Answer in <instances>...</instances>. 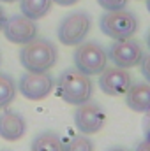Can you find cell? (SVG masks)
Returning <instances> with one entry per match:
<instances>
[{
    "label": "cell",
    "instance_id": "obj_12",
    "mask_svg": "<svg viewBox=\"0 0 150 151\" xmlns=\"http://www.w3.org/2000/svg\"><path fill=\"white\" fill-rule=\"evenodd\" d=\"M125 106L134 113L150 111V83H134L124 93Z\"/></svg>",
    "mask_w": 150,
    "mask_h": 151
},
{
    "label": "cell",
    "instance_id": "obj_7",
    "mask_svg": "<svg viewBox=\"0 0 150 151\" xmlns=\"http://www.w3.org/2000/svg\"><path fill=\"white\" fill-rule=\"evenodd\" d=\"M18 91L28 100H42L46 99L53 88L55 79L50 72H25L18 81Z\"/></svg>",
    "mask_w": 150,
    "mask_h": 151
},
{
    "label": "cell",
    "instance_id": "obj_22",
    "mask_svg": "<svg viewBox=\"0 0 150 151\" xmlns=\"http://www.w3.org/2000/svg\"><path fill=\"white\" fill-rule=\"evenodd\" d=\"M0 2H4V4H14V2H18V0H0Z\"/></svg>",
    "mask_w": 150,
    "mask_h": 151
},
{
    "label": "cell",
    "instance_id": "obj_17",
    "mask_svg": "<svg viewBox=\"0 0 150 151\" xmlns=\"http://www.w3.org/2000/svg\"><path fill=\"white\" fill-rule=\"evenodd\" d=\"M104 11H120L127 7V0H97Z\"/></svg>",
    "mask_w": 150,
    "mask_h": 151
},
{
    "label": "cell",
    "instance_id": "obj_25",
    "mask_svg": "<svg viewBox=\"0 0 150 151\" xmlns=\"http://www.w3.org/2000/svg\"><path fill=\"white\" fill-rule=\"evenodd\" d=\"M147 9H149V12H150V0H147Z\"/></svg>",
    "mask_w": 150,
    "mask_h": 151
},
{
    "label": "cell",
    "instance_id": "obj_26",
    "mask_svg": "<svg viewBox=\"0 0 150 151\" xmlns=\"http://www.w3.org/2000/svg\"><path fill=\"white\" fill-rule=\"evenodd\" d=\"M0 151H9V150H0Z\"/></svg>",
    "mask_w": 150,
    "mask_h": 151
},
{
    "label": "cell",
    "instance_id": "obj_27",
    "mask_svg": "<svg viewBox=\"0 0 150 151\" xmlns=\"http://www.w3.org/2000/svg\"><path fill=\"white\" fill-rule=\"evenodd\" d=\"M0 62H2V55H0Z\"/></svg>",
    "mask_w": 150,
    "mask_h": 151
},
{
    "label": "cell",
    "instance_id": "obj_14",
    "mask_svg": "<svg viewBox=\"0 0 150 151\" xmlns=\"http://www.w3.org/2000/svg\"><path fill=\"white\" fill-rule=\"evenodd\" d=\"M20 2V11L23 16L37 21L44 18L53 5V0H18Z\"/></svg>",
    "mask_w": 150,
    "mask_h": 151
},
{
    "label": "cell",
    "instance_id": "obj_9",
    "mask_svg": "<svg viewBox=\"0 0 150 151\" xmlns=\"http://www.w3.org/2000/svg\"><path fill=\"white\" fill-rule=\"evenodd\" d=\"M39 27L37 23L23 14H12L9 18H5L4 27H2V34L4 37L7 39L12 44H27L32 39L37 37Z\"/></svg>",
    "mask_w": 150,
    "mask_h": 151
},
{
    "label": "cell",
    "instance_id": "obj_3",
    "mask_svg": "<svg viewBox=\"0 0 150 151\" xmlns=\"http://www.w3.org/2000/svg\"><path fill=\"white\" fill-rule=\"evenodd\" d=\"M74 69L87 76H99L108 65V53L106 49L94 40L78 44L73 55Z\"/></svg>",
    "mask_w": 150,
    "mask_h": 151
},
{
    "label": "cell",
    "instance_id": "obj_21",
    "mask_svg": "<svg viewBox=\"0 0 150 151\" xmlns=\"http://www.w3.org/2000/svg\"><path fill=\"white\" fill-rule=\"evenodd\" d=\"M5 18H7V16H5V9L0 5V32H2V27H4V21H5Z\"/></svg>",
    "mask_w": 150,
    "mask_h": 151
},
{
    "label": "cell",
    "instance_id": "obj_19",
    "mask_svg": "<svg viewBox=\"0 0 150 151\" xmlns=\"http://www.w3.org/2000/svg\"><path fill=\"white\" fill-rule=\"evenodd\" d=\"M134 151H150V141L145 137L141 142H138V146H136V150Z\"/></svg>",
    "mask_w": 150,
    "mask_h": 151
},
{
    "label": "cell",
    "instance_id": "obj_18",
    "mask_svg": "<svg viewBox=\"0 0 150 151\" xmlns=\"http://www.w3.org/2000/svg\"><path fill=\"white\" fill-rule=\"evenodd\" d=\"M140 67H141V76L145 77L147 83H150V55H143Z\"/></svg>",
    "mask_w": 150,
    "mask_h": 151
},
{
    "label": "cell",
    "instance_id": "obj_5",
    "mask_svg": "<svg viewBox=\"0 0 150 151\" xmlns=\"http://www.w3.org/2000/svg\"><path fill=\"white\" fill-rule=\"evenodd\" d=\"M92 27V18L85 11H76L64 16L57 28V37L64 46H78L88 35Z\"/></svg>",
    "mask_w": 150,
    "mask_h": 151
},
{
    "label": "cell",
    "instance_id": "obj_15",
    "mask_svg": "<svg viewBox=\"0 0 150 151\" xmlns=\"http://www.w3.org/2000/svg\"><path fill=\"white\" fill-rule=\"evenodd\" d=\"M16 93H18V86L12 76L7 72H0V111L12 104Z\"/></svg>",
    "mask_w": 150,
    "mask_h": 151
},
{
    "label": "cell",
    "instance_id": "obj_23",
    "mask_svg": "<svg viewBox=\"0 0 150 151\" xmlns=\"http://www.w3.org/2000/svg\"><path fill=\"white\" fill-rule=\"evenodd\" d=\"M108 151H127V150H124V148H111V150H108Z\"/></svg>",
    "mask_w": 150,
    "mask_h": 151
},
{
    "label": "cell",
    "instance_id": "obj_20",
    "mask_svg": "<svg viewBox=\"0 0 150 151\" xmlns=\"http://www.w3.org/2000/svg\"><path fill=\"white\" fill-rule=\"evenodd\" d=\"M78 2H79V0H53V4H57V5H60V7H71V5H74Z\"/></svg>",
    "mask_w": 150,
    "mask_h": 151
},
{
    "label": "cell",
    "instance_id": "obj_4",
    "mask_svg": "<svg viewBox=\"0 0 150 151\" xmlns=\"http://www.w3.org/2000/svg\"><path fill=\"white\" fill-rule=\"evenodd\" d=\"M138 18L127 11H106L99 19V28L106 37L118 40V39H129L138 32Z\"/></svg>",
    "mask_w": 150,
    "mask_h": 151
},
{
    "label": "cell",
    "instance_id": "obj_8",
    "mask_svg": "<svg viewBox=\"0 0 150 151\" xmlns=\"http://www.w3.org/2000/svg\"><path fill=\"white\" fill-rule=\"evenodd\" d=\"M104 121H106V113L103 106H99L97 102L88 100L81 106H76L74 125L83 135H92L101 132L104 127Z\"/></svg>",
    "mask_w": 150,
    "mask_h": 151
},
{
    "label": "cell",
    "instance_id": "obj_13",
    "mask_svg": "<svg viewBox=\"0 0 150 151\" xmlns=\"http://www.w3.org/2000/svg\"><path fill=\"white\" fill-rule=\"evenodd\" d=\"M30 151H64L62 137L53 130H44L32 139Z\"/></svg>",
    "mask_w": 150,
    "mask_h": 151
},
{
    "label": "cell",
    "instance_id": "obj_10",
    "mask_svg": "<svg viewBox=\"0 0 150 151\" xmlns=\"http://www.w3.org/2000/svg\"><path fill=\"white\" fill-rule=\"evenodd\" d=\"M131 84H133V79H131V74L127 72V69L106 67L99 74V88L103 93H106L110 97L124 95Z\"/></svg>",
    "mask_w": 150,
    "mask_h": 151
},
{
    "label": "cell",
    "instance_id": "obj_2",
    "mask_svg": "<svg viewBox=\"0 0 150 151\" xmlns=\"http://www.w3.org/2000/svg\"><path fill=\"white\" fill-rule=\"evenodd\" d=\"M55 86L58 97L71 106H81L88 102L94 93V83L90 76L79 72L78 69H66L58 76Z\"/></svg>",
    "mask_w": 150,
    "mask_h": 151
},
{
    "label": "cell",
    "instance_id": "obj_1",
    "mask_svg": "<svg viewBox=\"0 0 150 151\" xmlns=\"http://www.w3.org/2000/svg\"><path fill=\"white\" fill-rule=\"evenodd\" d=\"M57 60L58 49L48 39L36 37L20 49V63L27 72H50Z\"/></svg>",
    "mask_w": 150,
    "mask_h": 151
},
{
    "label": "cell",
    "instance_id": "obj_24",
    "mask_svg": "<svg viewBox=\"0 0 150 151\" xmlns=\"http://www.w3.org/2000/svg\"><path fill=\"white\" fill-rule=\"evenodd\" d=\"M147 46H149V49H150V32L147 34Z\"/></svg>",
    "mask_w": 150,
    "mask_h": 151
},
{
    "label": "cell",
    "instance_id": "obj_11",
    "mask_svg": "<svg viewBox=\"0 0 150 151\" xmlns=\"http://www.w3.org/2000/svg\"><path fill=\"white\" fill-rule=\"evenodd\" d=\"M27 134V119L25 116L12 109H2L0 113V137L9 142L20 141Z\"/></svg>",
    "mask_w": 150,
    "mask_h": 151
},
{
    "label": "cell",
    "instance_id": "obj_6",
    "mask_svg": "<svg viewBox=\"0 0 150 151\" xmlns=\"http://www.w3.org/2000/svg\"><path fill=\"white\" fill-rule=\"evenodd\" d=\"M106 53H108V60H111L113 65L120 69H131V67L140 65L145 55L141 44L131 37L113 40Z\"/></svg>",
    "mask_w": 150,
    "mask_h": 151
},
{
    "label": "cell",
    "instance_id": "obj_16",
    "mask_svg": "<svg viewBox=\"0 0 150 151\" xmlns=\"http://www.w3.org/2000/svg\"><path fill=\"white\" fill-rule=\"evenodd\" d=\"M64 151H94V142L88 139V135H74L64 142Z\"/></svg>",
    "mask_w": 150,
    "mask_h": 151
}]
</instances>
